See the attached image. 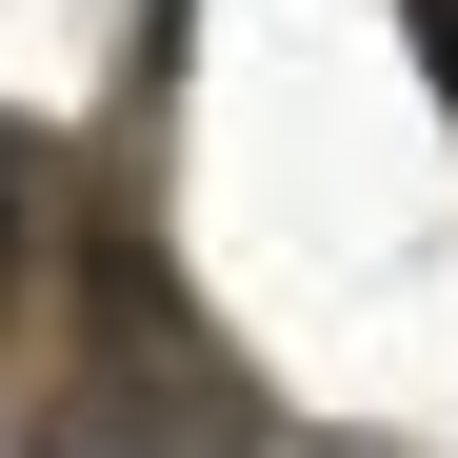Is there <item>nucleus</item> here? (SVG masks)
<instances>
[{
  "mask_svg": "<svg viewBox=\"0 0 458 458\" xmlns=\"http://www.w3.org/2000/svg\"><path fill=\"white\" fill-rule=\"evenodd\" d=\"M40 458H120V419H40Z\"/></svg>",
  "mask_w": 458,
  "mask_h": 458,
  "instance_id": "nucleus-1",
  "label": "nucleus"
},
{
  "mask_svg": "<svg viewBox=\"0 0 458 458\" xmlns=\"http://www.w3.org/2000/svg\"><path fill=\"white\" fill-rule=\"evenodd\" d=\"M0 240H21V140H0Z\"/></svg>",
  "mask_w": 458,
  "mask_h": 458,
  "instance_id": "nucleus-2",
  "label": "nucleus"
}]
</instances>
